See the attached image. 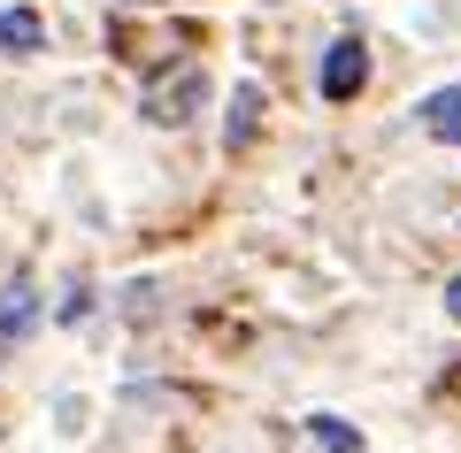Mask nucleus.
<instances>
[{"label":"nucleus","instance_id":"nucleus-1","mask_svg":"<svg viewBox=\"0 0 461 453\" xmlns=\"http://www.w3.org/2000/svg\"><path fill=\"white\" fill-rule=\"evenodd\" d=\"M369 85V47L362 39H330V54H323V100H354Z\"/></svg>","mask_w":461,"mask_h":453},{"label":"nucleus","instance_id":"nucleus-2","mask_svg":"<svg viewBox=\"0 0 461 453\" xmlns=\"http://www.w3.org/2000/svg\"><path fill=\"white\" fill-rule=\"evenodd\" d=\"M200 100H208V77L200 69H177V85H154L147 93V123H193Z\"/></svg>","mask_w":461,"mask_h":453},{"label":"nucleus","instance_id":"nucleus-3","mask_svg":"<svg viewBox=\"0 0 461 453\" xmlns=\"http://www.w3.org/2000/svg\"><path fill=\"white\" fill-rule=\"evenodd\" d=\"M423 131H430V139H446V146H461V85H446V93L423 100Z\"/></svg>","mask_w":461,"mask_h":453},{"label":"nucleus","instance_id":"nucleus-4","mask_svg":"<svg viewBox=\"0 0 461 453\" xmlns=\"http://www.w3.org/2000/svg\"><path fill=\"white\" fill-rule=\"evenodd\" d=\"M39 47H47V23L32 8H8L0 16V54H39Z\"/></svg>","mask_w":461,"mask_h":453},{"label":"nucleus","instance_id":"nucleus-5","mask_svg":"<svg viewBox=\"0 0 461 453\" xmlns=\"http://www.w3.org/2000/svg\"><path fill=\"white\" fill-rule=\"evenodd\" d=\"M254 115H262V85H239V93H230V123H223V139H230V146H247V139H254Z\"/></svg>","mask_w":461,"mask_h":453},{"label":"nucleus","instance_id":"nucleus-6","mask_svg":"<svg viewBox=\"0 0 461 453\" xmlns=\"http://www.w3.org/2000/svg\"><path fill=\"white\" fill-rule=\"evenodd\" d=\"M308 438H315V446H323V453H354V446H362V438L346 430L339 415H315V422H308Z\"/></svg>","mask_w":461,"mask_h":453},{"label":"nucleus","instance_id":"nucleus-7","mask_svg":"<svg viewBox=\"0 0 461 453\" xmlns=\"http://www.w3.org/2000/svg\"><path fill=\"white\" fill-rule=\"evenodd\" d=\"M23 323H32V292L16 285V292H8V308H0V339H16Z\"/></svg>","mask_w":461,"mask_h":453},{"label":"nucleus","instance_id":"nucleus-8","mask_svg":"<svg viewBox=\"0 0 461 453\" xmlns=\"http://www.w3.org/2000/svg\"><path fill=\"white\" fill-rule=\"evenodd\" d=\"M446 315H454V323H461V276H454V285H446Z\"/></svg>","mask_w":461,"mask_h":453}]
</instances>
